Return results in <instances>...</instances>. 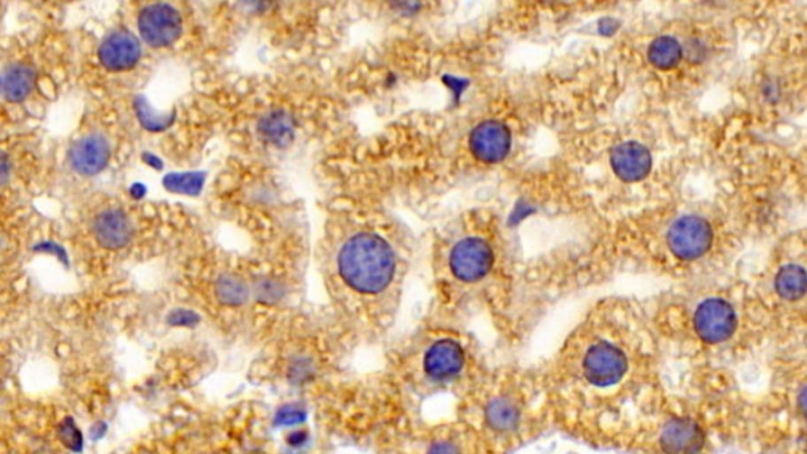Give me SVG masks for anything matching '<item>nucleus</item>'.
<instances>
[{
    "instance_id": "f257e3e1",
    "label": "nucleus",
    "mask_w": 807,
    "mask_h": 454,
    "mask_svg": "<svg viewBox=\"0 0 807 454\" xmlns=\"http://www.w3.org/2000/svg\"><path fill=\"white\" fill-rule=\"evenodd\" d=\"M647 369L634 312L620 300H601L538 368L552 427L590 447L623 443Z\"/></svg>"
},
{
    "instance_id": "f03ea898",
    "label": "nucleus",
    "mask_w": 807,
    "mask_h": 454,
    "mask_svg": "<svg viewBox=\"0 0 807 454\" xmlns=\"http://www.w3.org/2000/svg\"><path fill=\"white\" fill-rule=\"evenodd\" d=\"M491 366L459 322L436 317L392 350L379 395L386 419L424 417L426 405L443 401L456 409Z\"/></svg>"
},
{
    "instance_id": "7ed1b4c3",
    "label": "nucleus",
    "mask_w": 807,
    "mask_h": 454,
    "mask_svg": "<svg viewBox=\"0 0 807 454\" xmlns=\"http://www.w3.org/2000/svg\"><path fill=\"white\" fill-rule=\"evenodd\" d=\"M438 319L461 322L465 314L503 312L509 297L507 253L499 227L473 215L448 227L434 249Z\"/></svg>"
},
{
    "instance_id": "20e7f679",
    "label": "nucleus",
    "mask_w": 807,
    "mask_h": 454,
    "mask_svg": "<svg viewBox=\"0 0 807 454\" xmlns=\"http://www.w3.org/2000/svg\"><path fill=\"white\" fill-rule=\"evenodd\" d=\"M453 415L489 454L516 453L554 429L538 369L491 366Z\"/></svg>"
},
{
    "instance_id": "39448f33",
    "label": "nucleus",
    "mask_w": 807,
    "mask_h": 454,
    "mask_svg": "<svg viewBox=\"0 0 807 454\" xmlns=\"http://www.w3.org/2000/svg\"><path fill=\"white\" fill-rule=\"evenodd\" d=\"M344 289L357 298L374 333L393 326L410 269L407 234L396 221L365 224L344 239L335 257Z\"/></svg>"
},
{
    "instance_id": "423d86ee",
    "label": "nucleus",
    "mask_w": 807,
    "mask_h": 454,
    "mask_svg": "<svg viewBox=\"0 0 807 454\" xmlns=\"http://www.w3.org/2000/svg\"><path fill=\"white\" fill-rule=\"evenodd\" d=\"M380 454H489L469 426L453 417H400L380 429Z\"/></svg>"
},
{
    "instance_id": "0eeeda50",
    "label": "nucleus",
    "mask_w": 807,
    "mask_h": 454,
    "mask_svg": "<svg viewBox=\"0 0 807 454\" xmlns=\"http://www.w3.org/2000/svg\"><path fill=\"white\" fill-rule=\"evenodd\" d=\"M665 239L671 254L683 261H694L710 249L713 232L707 221L701 216L686 215L671 223Z\"/></svg>"
},
{
    "instance_id": "6e6552de",
    "label": "nucleus",
    "mask_w": 807,
    "mask_h": 454,
    "mask_svg": "<svg viewBox=\"0 0 807 454\" xmlns=\"http://www.w3.org/2000/svg\"><path fill=\"white\" fill-rule=\"evenodd\" d=\"M137 24L141 36L153 48H166L177 42L183 26L179 12L167 4L143 8Z\"/></svg>"
},
{
    "instance_id": "1a4fd4ad",
    "label": "nucleus",
    "mask_w": 807,
    "mask_h": 454,
    "mask_svg": "<svg viewBox=\"0 0 807 454\" xmlns=\"http://www.w3.org/2000/svg\"><path fill=\"white\" fill-rule=\"evenodd\" d=\"M694 328L702 340L718 344L735 333L736 314L730 303L721 298H710L694 312Z\"/></svg>"
},
{
    "instance_id": "9d476101",
    "label": "nucleus",
    "mask_w": 807,
    "mask_h": 454,
    "mask_svg": "<svg viewBox=\"0 0 807 454\" xmlns=\"http://www.w3.org/2000/svg\"><path fill=\"white\" fill-rule=\"evenodd\" d=\"M656 445L661 454H701L705 433L693 419L671 417L659 427Z\"/></svg>"
},
{
    "instance_id": "9b49d317",
    "label": "nucleus",
    "mask_w": 807,
    "mask_h": 454,
    "mask_svg": "<svg viewBox=\"0 0 807 454\" xmlns=\"http://www.w3.org/2000/svg\"><path fill=\"white\" fill-rule=\"evenodd\" d=\"M511 139V129L503 121H481L470 135V152L481 164H499L509 153Z\"/></svg>"
},
{
    "instance_id": "f8f14e48",
    "label": "nucleus",
    "mask_w": 807,
    "mask_h": 454,
    "mask_svg": "<svg viewBox=\"0 0 807 454\" xmlns=\"http://www.w3.org/2000/svg\"><path fill=\"white\" fill-rule=\"evenodd\" d=\"M98 57L107 70H129L141 59V44L136 36L127 30H115L101 43Z\"/></svg>"
},
{
    "instance_id": "ddd939ff",
    "label": "nucleus",
    "mask_w": 807,
    "mask_h": 454,
    "mask_svg": "<svg viewBox=\"0 0 807 454\" xmlns=\"http://www.w3.org/2000/svg\"><path fill=\"white\" fill-rule=\"evenodd\" d=\"M111 156L109 142L103 136L92 133L84 136L73 144L68 160L73 169L81 176H97L106 168Z\"/></svg>"
},
{
    "instance_id": "4468645a",
    "label": "nucleus",
    "mask_w": 807,
    "mask_h": 454,
    "mask_svg": "<svg viewBox=\"0 0 807 454\" xmlns=\"http://www.w3.org/2000/svg\"><path fill=\"white\" fill-rule=\"evenodd\" d=\"M610 164L617 177L625 182H639L650 174V152L642 144L622 142L612 150Z\"/></svg>"
},
{
    "instance_id": "2eb2a0df",
    "label": "nucleus",
    "mask_w": 807,
    "mask_h": 454,
    "mask_svg": "<svg viewBox=\"0 0 807 454\" xmlns=\"http://www.w3.org/2000/svg\"><path fill=\"white\" fill-rule=\"evenodd\" d=\"M93 235L101 247L120 249L128 245L133 237V226L128 216L119 208H107L93 221Z\"/></svg>"
},
{
    "instance_id": "dca6fc26",
    "label": "nucleus",
    "mask_w": 807,
    "mask_h": 454,
    "mask_svg": "<svg viewBox=\"0 0 807 454\" xmlns=\"http://www.w3.org/2000/svg\"><path fill=\"white\" fill-rule=\"evenodd\" d=\"M258 131L265 142L279 149H284L293 141L295 121L292 115L286 111H272L265 114L259 121Z\"/></svg>"
},
{
    "instance_id": "f3484780",
    "label": "nucleus",
    "mask_w": 807,
    "mask_h": 454,
    "mask_svg": "<svg viewBox=\"0 0 807 454\" xmlns=\"http://www.w3.org/2000/svg\"><path fill=\"white\" fill-rule=\"evenodd\" d=\"M35 73L29 65H10L2 76V93L8 101L18 103L29 95Z\"/></svg>"
},
{
    "instance_id": "a211bd4d",
    "label": "nucleus",
    "mask_w": 807,
    "mask_h": 454,
    "mask_svg": "<svg viewBox=\"0 0 807 454\" xmlns=\"http://www.w3.org/2000/svg\"><path fill=\"white\" fill-rule=\"evenodd\" d=\"M648 62L657 70H671L681 62L683 48L677 38L671 35L657 36L647 51Z\"/></svg>"
},
{
    "instance_id": "6ab92c4d",
    "label": "nucleus",
    "mask_w": 807,
    "mask_h": 454,
    "mask_svg": "<svg viewBox=\"0 0 807 454\" xmlns=\"http://www.w3.org/2000/svg\"><path fill=\"white\" fill-rule=\"evenodd\" d=\"M774 284H776V291L779 295L784 300H788V301L800 300L806 295L807 292L806 270L796 263H788L779 270Z\"/></svg>"
},
{
    "instance_id": "aec40b11",
    "label": "nucleus",
    "mask_w": 807,
    "mask_h": 454,
    "mask_svg": "<svg viewBox=\"0 0 807 454\" xmlns=\"http://www.w3.org/2000/svg\"><path fill=\"white\" fill-rule=\"evenodd\" d=\"M214 294L222 305L240 306L248 300V286L234 275H222L214 284Z\"/></svg>"
},
{
    "instance_id": "412c9836",
    "label": "nucleus",
    "mask_w": 807,
    "mask_h": 454,
    "mask_svg": "<svg viewBox=\"0 0 807 454\" xmlns=\"http://www.w3.org/2000/svg\"><path fill=\"white\" fill-rule=\"evenodd\" d=\"M135 111H136L137 121H141L145 129L151 131H163L169 128L174 121V114L159 113L155 107L149 105V101L144 97L135 98Z\"/></svg>"
},
{
    "instance_id": "4be33fe9",
    "label": "nucleus",
    "mask_w": 807,
    "mask_h": 454,
    "mask_svg": "<svg viewBox=\"0 0 807 454\" xmlns=\"http://www.w3.org/2000/svg\"><path fill=\"white\" fill-rule=\"evenodd\" d=\"M166 190L179 194H190L194 196L202 190L204 186V176L200 172H191V174H169L163 180Z\"/></svg>"
},
{
    "instance_id": "5701e85b",
    "label": "nucleus",
    "mask_w": 807,
    "mask_h": 454,
    "mask_svg": "<svg viewBox=\"0 0 807 454\" xmlns=\"http://www.w3.org/2000/svg\"><path fill=\"white\" fill-rule=\"evenodd\" d=\"M60 437L64 440L65 445L70 448L74 453H81L84 448V435L81 433L78 425L73 421V419H65L64 423L60 425Z\"/></svg>"
},
{
    "instance_id": "b1692460",
    "label": "nucleus",
    "mask_w": 807,
    "mask_h": 454,
    "mask_svg": "<svg viewBox=\"0 0 807 454\" xmlns=\"http://www.w3.org/2000/svg\"><path fill=\"white\" fill-rule=\"evenodd\" d=\"M307 421V411L299 405H283L275 415V426L292 427Z\"/></svg>"
},
{
    "instance_id": "393cba45",
    "label": "nucleus",
    "mask_w": 807,
    "mask_h": 454,
    "mask_svg": "<svg viewBox=\"0 0 807 454\" xmlns=\"http://www.w3.org/2000/svg\"><path fill=\"white\" fill-rule=\"evenodd\" d=\"M284 295V287L275 279H262L256 287V297L260 303L273 305L278 303Z\"/></svg>"
},
{
    "instance_id": "a878e982",
    "label": "nucleus",
    "mask_w": 807,
    "mask_h": 454,
    "mask_svg": "<svg viewBox=\"0 0 807 454\" xmlns=\"http://www.w3.org/2000/svg\"><path fill=\"white\" fill-rule=\"evenodd\" d=\"M169 324L172 326H196L199 324V316L190 309H177L169 314Z\"/></svg>"
},
{
    "instance_id": "bb28decb",
    "label": "nucleus",
    "mask_w": 807,
    "mask_h": 454,
    "mask_svg": "<svg viewBox=\"0 0 807 454\" xmlns=\"http://www.w3.org/2000/svg\"><path fill=\"white\" fill-rule=\"evenodd\" d=\"M313 376H314V366H313V363L307 362V360H299L291 369V377H292L293 382L305 383L307 380H311Z\"/></svg>"
},
{
    "instance_id": "cd10ccee",
    "label": "nucleus",
    "mask_w": 807,
    "mask_h": 454,
    "mask_svg": "<svg viewBox=\"0 0 807 454\" xmlns=\"http://www.w3.org/2000/svg\"><path fill=\"white\" fill-rule=\"evenodd\" d=\"M307 442V431H301V429H299V431H292V433L287 435V443H289L291 447H303Z\"/></svg>"
},
{
    "instance_id": "c85d7f7f",
    "label": "nucleus",
    "mask_w": 807,
    "mask_h": 454,
    "mask_svg": "<svg viewBox=\"0 0 807 454\" xmlns=\"http://www.w3.org/2000/svg\"><path fill=\"white\" fill-rule=\"evenodd\" d=\"M798 407H800L801 413L807 419V385L801 390L800 396H798Z\"/></svg>"
}]
</instances>
